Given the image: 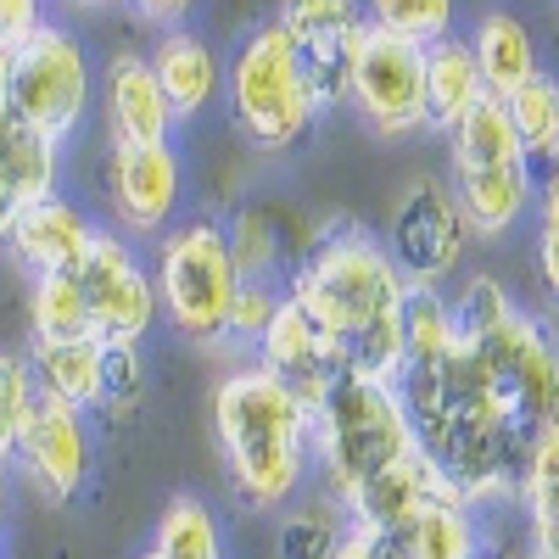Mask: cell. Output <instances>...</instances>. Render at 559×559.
<instances>
[{"mask_svg":"<svg viewBox=\"0 0 559 559\" xmlns=\"http://www.w3.org/2000/svg\"><path fill=\"white\" fill-rule=\"evenodd\" d=\"M286 297L319 324L347 376L386 381L403 376V297L408 280L386 241L364 224H319L313 247L286 280Z\"/></svg>","mask_w":559,"mask_h":559,"instance_id":"cell-1","label":"cell"},{"mask_svg":"<svg viewBox=\"0 0 559 559\" xmlns=\"http://www.w3.org/2000/svg\"><path fill=\"white\" fill-rule=\"evenodd\" d=\"M213 442L247 509H286L313 476V419L252 358L213 386Z\"/></svg>","mask_w":559,"mask_h":559,"instance_id":"cell-2","label":"cell"},{"mask_svg":"<svg viewBox=\"0 0 559 559\" xmlns=\"http://www.w3.org/2000/svg\"><path fill=\"white\" fill-rule=\"evenodd\" d=\"M459 358L526 437L559 426V336L526 313L492 274H471L448 297Z\"/></svg>","mask_w":559,"mask_h":559,"instance_id":"cell-3","label":"cell"},{"mask_svg":"<svg viewBox=\"0 0 559 559\" xmlns=\"http://www.w3.org/2000/svg\"><path fill=\"white\" fill-rule=\"evenodd\" d=\"M308 419H313V481L342 509L353 492H364L381 471H392L397 459L419 448L403 397L386 381L342 376Z\"/></svg>","mask_w":559,"mask_h":559,"instance_id":"cell-4","label":"cell"},{"mask_svg":"<svg viewBox=\"0 0 559 559\" xmlns=\"http://www.w3.org/2000/svg\"><path fill=\"white\" fill-rule=\"evenodd\" d=\"M224 107H229V129H236L252 152L286 157L313 134V123L324 118L313 90L302 79L297 45L274 17L252 23L241 34V45L224 62Z\"/></svg>","mask_w":559,"mask_h":559,"instance_id":"cell-5","label":"cell"},{"mask_svg":"<svg viewBox=\"0 0 559 559\" xmlns=\"http://www.w3.org/2000/svg\"><path fill=\"white\" fill-rule=\"evenodd\" d=\"M448 191L471 224V236H509L532 213L537 179L498 96L471 107V118L448 134Z\"/></svg>","mask_w":559,"mask_h":559,"instance_id":"cell-6","label":"cell"},{"mask_svg":"<svg viewBox=\"0 0 559 559\" xmlns=\"http://www.w3.org/2000/svg\"><path fill=\"white\" fill-rule=\"evenodd\" d=\"M152 280H157V313L179 342L224 347L229 308H236V292H241V269L224 247L218 218H185L168 236H157Z\"/></svg>","mask_w":559,"mask_h":559,"instance_id":"cell-7","label":"cell"},{"mask_svg":"<svg viewBox=\"0 0 559 559\" xmlns=\"http://www.w3.org/2000/svg\"><path fill=\"white\" fill-rule=\"evenodd\" d=\"M96 62H90L84 39L45 17L17 51H12V79H7V112L39 134L51 146H73V134L90 123V107H96Z\"/></svg>","mask_w":559,"mask_h":559,"instance_id":"cell-8","label":"cell"},{"mask_svg":"<svg viewBox=\"0 0 559 559\" xmlns=\"http://www.w3.org/2000/svg\"><path fill=\"white\" fill-rule=\"evenodd\" d=\"M79 292L90 308V336L107 347H146V336L157 331V280L152 263L134 252L129 236H118L112 224H96L79 269Z\"/></svg>","mask_w":559,"mask_h":559,"instance_id":"cell-9","label":"cell"},{"mask_svg":"<svg viewBox=\"0 0 559 559\" xmlns=\"http://www.w3.org/2000/svg\"><path fill=\"white\" fill-rule=\"evenodd\" d=\"M347 107L381 140L426 134V45L386 28H364L347 79Z\"/></svg>","mask_w":559,"mask_h":559,"instance_id":"cell-10","label":"cell"},{"mask_svg":"<svg viewBox=\"0 0 559 559\" xmlns=\"http://www.w3.org/2000/svg\"><path fill=\"white\" fill-rule=\"evenodd\" d=\"M381 241H386V252L403 269L408 286H448L464 263V252H471V224H464L448 179L414 174L386 213Z\"/></svg>","mask_w":559,"mask_h":559,"instance_id":"cell-11","label":"cell"},{"mask_svg":"<svg viewBox=\"0 0 559 559\" xmlns=\"http://www.w3.org/2000/svg\"><path fill=\"white\" fill-rule=\"evenodd\" d=\"M12 476H23L45 503H73L96 481V431H90V414L51 392H34L17 453H12Z\"/></svg>","mask_w":559,"mask_h":559,"instance_id":"cell-12","label":"cell"},{"mask_svg":"<svg viewBox=\"0 0 559 559\" xmlns=\"http://www.w3.org/2000/svg\"><path fill=\"white\" fill-rule=\"evenodd\" d=\"M107 207L129 241H157L185 207V157L174 140L157 146H112L107 140Z\"/></svg>","mask_w":559,"mask_h":559,"instance_id":"cell-13","label":"cell"},{"mask_svg":"<svg viewBox=\"0 0 559 559\" xmlns=\"http://www.w3.org/2000/svg\"><path fill=\"white\" fill-rule=\"evenodd\" d=\"M274 23L292 34L302 79L313 90L319 112L347 107V79H353V57L364 39V7L358 0H280Z\"/></svg>","mask_w":559,"mask_h":559,"instance_id":"cell-14","label":"cell"},{"mask_svg":"<svg viewBox=\"0 0 559 559\" xmlns=\"http://www.w3.org/2000/svg\"><path fill=\"white\" fill-rule=\"evenodd\" d=\"M218 229H224V247L236 258L241 280H258V286H286L292 269L302 263V252L319 236V224H308L302 213L280 207V202H263V197L236 202L218 218Z\"/></svg>","mask_w":559,"mask_h":559,"instance_id":"cell-15","label":"cell"},{"mask_svg":"<svg viewBox=\"0 0 559 559\" xmlns=\"http://www.w3.org/2000/svg\"><path fill=\"white\" fill-rule=\"evenodd\" d=\"M252 364L258 369H269V376L286 386L308 414L324 403V392H331L347 369H342V358H336V347L324 342V331L319 324L286 297L280 302V313H274V324L263 331V342L252 347Z\"/></svg>","mask_w":559,"mask_h":559,"instance_id":"cell-16","label":"cell"},{"mask_svg":"<svg viewBox=\"0 0 559 559\" xmlns=\"http://www.w3.org/2000/svg\"><path fill=\"white\" fill-rule=\"evenodd\" d=\"M96 102H102V123L112 146H157V140H174L179 129L146 51H134V45L107 57L96 79Z\"/></svg>","mask_w":559,"mask_h":559,"instance_id":"cell-17","label":"cell"},{"mask_svg":"<svg viewBox=\"0 0 559 559\" xmlns=\"http://www.w3.org/2000/svg\"><path fill=\"white\" fill-rule=\"evenodd\" d=\"M442 503H464L453 492V481L426 459V448H414L408 459H397L392 471H381L364 492L347 498V521L353 526H381V532H408L414 521H426Z\"/></svg>","mask_w":559,"mask_h":559,"instance_id":"cell-18","label":"cell"},{"mask_svg":"<svg viewBox=\"0 0 559 559\" xmlns=\"http://www.w3.org/2000/svg\"><path fill=\"white\" fill-rule=\"evenodd\" d=\"M90 236H96L90 213H84L73 197L51 191V197H34V202L12 218L7 258H12L28 280H39V274H68V269H79Z\"/></svg>","mask_w":559,"mask_h":559,"instance_id":"cell-19","label":"cell"},{"mask_svg":"<svg viewBox=\"0 0 559 559\" xmlns=\"http://www.w3.org/2000/svg\"><path fill=\"white\" fill-rule=\"evenodd\" d=\"M163 96L174 107V123H197L218 96H224V62L197 28H163L157 45L146 51Z\"/></svg>","mask_w":559,"mask_h":559,"instance_id":"cell-20","label":"cell"},{"mask_svg":"<svg viewBox=\"0 0 559 559\" xmlns=\"http://www.w3.org/2000/svg\"><path fill=\"white\" fill-rule=\"evenodd\" d=\"M62 146L28 134L12 112H0V247L12 236V218L34 202L62 191Z\"/></svg>","mask_w":559,"mask_h":559,"instance_id":"cell-21","label":"cell"},{"mask_svg":"<svg viewBox=\"0 0 559 559\" xmlns=\"http://www.w3.org/2000/svg\"><path fill=\"white\" fill-rule=\"evenodd\" d=\"M487 102V79L476 68V51L459 28L437 45H426V134H453L471 107Z\"/></svg>","mask_w":559,"mask_h":559,"instance_id":"cell-22","label":"cell"},{"mask_svg":"<svg viewBox=\"0 0 559 559\" xmlns=\"http://www.w3.org/2000/svg\"><path fill=\"white\" fill-rule=\"evenodd\" d=\"M23 353L34 364L39 392H51V397L84 408L90 419L102 414V397H107V342H96V336H84V342H28Z\"/></svg>","mask_w":559,"mask_h":559,"instance_id":"cell-23","label":"cell"},{"mask_svg":"<svg viewBox=\"0 0 559 559\" xmlns=\"http://www.w3.org/2000/svg\"><path fill=\"white\" fill-rule=\"evenodd\" d=\"M464 39H471V51H476V68L487 79V96H498V102H509L526 79L543 73L532 28L515 12H503V7H487Z\"/></svg>","mask_w":559,"mask_h":559,"instance_id":"cell-24","label":"cell"},{"mask_svg":"<svg viewBox=\"0 0 559 559\" xmlns=\"http://www.w3.org/2000/svg\"><path fill=\"white\" fill-rule=\"evenodd\" d=\"M515 515L526 526L532 559H559V426H548V431L532 437Z\"/></svg>","mask_w":559,"mask_h":559,"instance_id":"cell-25","label":"cell"},{"mask_svg":"<svg viewBox=\"0 0 559 559\" xmlns=\"http://www.w3.org/2000/svg\"><path fill=\"white\" fill-rule=\"evenodd\" d=\"M342 532H347V509L331 492H313V498H297L280 509L269 554L274 559H336Z\"/></svg>","mask_w":559,"mask_h":559,"instance_id":"cell-26","label":"cell"},{"mask_svg":"<svg viewBox=\"0 0 559 559\" xmlns=\"http://www.w3.org/2000/svg\"><path fill=\"white\" fill-rule=\"evenodd\" d=\"M503 107H509V123H515L521 146H526L532 179L543 185V179L554 174V152H559V79H554V73L526 79Z\"/></svg>","mask_w":559,"mask_h":559,"instance_id":"cell-27","label":"cell"},{"mask_svg":"<svg viewBox=\"0 0 559 559\" xmlns=\"http://www.w3.org/2000/svg\"><path fill=\"white\" fill-rule=\"evenodd\" d=\"M453 347H459V331H453L448 292L442 286H408V297H403V369H431V364L453 358Z\"/></svg>","mask_w":559,"mask_h":559,"instance_id":"cell-28","label":"cell"},{"mask_svg":"<svg viewBox=\"0 0 559 559\" xmlns=\"http://www.w3.org/2000/svg\"><path fill=\"white\" fill-rule=\"evenodd\" d=\"M152 548L163 559H224V532H218L213 503L197 492H174L157 515Z\"/></svg>","mask_w":559,"mask_h":559,"instance_id":"cell-29","label":"cell"},{"mask_svg":"<svg viewBox=\"0 0 559 559\" xmlns=\"http://www.w3.org/2000/svg\"><path fill=\"white\" fill-rule=\"evenodd\" d=\"M84 336H90V308L73 269L28 280V342H84Z\"/></svg>","mask_w":559,"mask_h":559,"instance_id":"cell-30","label":"cell"},{"mask_svg":"<svg viewBox=\"0 0 559 559\" xmlns=\"http://www.w3.org/2000/svg\"><path fill=\"white\" fill-rule=\"evenodd\" d=\"M408 543H414V559H476L481 515L471 503H442L426 521L408 526Z\"/></svg>","mask_w":559,"mask_h":559,"instance_id":"cell-31","label":"cell"},{"mask_svg":"<svg viewBox=\"0 0 559 559\" xmlns=\"http://www.w3.org/2000/svg\"><path fill=\"white\" fill-rule=\"evenodd\" d=\"M369 28L403 34L414 45H437L453 34V0H358Z\"/></svg>","mask_w":559,"mask_h":559,"instance_id":"cell-32","label":"cell"},{"mask_svg":"<svg viewBox=\"0 0 559 559\" xmlns=\"http://www.w3.org/2000/svg\"><path fill=\"white\" fill-rule=\"evenodd\" d=\"M34 392H39V381H34L28 353L0 347V464H12V453H17V437H23Z\"/></svg>","mask_w":559,"mask_h":559,"instance_id":"cell-33","label":"cell"},{"mask_svg":"<svg viewBox=\"0 0 559 559\" xmlns=\"http://www.w3.org/2000/svg\"><path fill=\"white\" fill-rule=\"evenodd\" d=\"M280 302H286V286H258V280H241L236 308H229V336H224V347H236V353L252 358V347L263 342V331L274 324Z\"/></svg>","mask_w":559,"mask_h":559,"instance_id":"cell-34","label":"cell"},{"mask_svg":"<svg viewBox=\"0 0 559 559\" xmlns=\"http://www.w3.org/2000/svg\"><path fill=\"white\" fill-rule=\"evenodd\" d=\"M146 403V353L140 347H107V397L102 414H134Z\"/></svg>","mask_w":559,"mask_h":559,"instance_id":"cell-35","label":"cell"},{"mask_svg":"<svg viewBox=\"0 0 559 559\" xmlns=\"http://www.w3.org/2000/svg\"><path fill=\"white\" fill-rule=\"evenodd\" d=\"M537 280L559 302V174L537 185Z\"/></svg>","mask_w":559,"mask_h":559,"instance_id":"cell-36","label":"cell"},{"mask_svg":"<svg viewBox=\"0 0 559 559\" xmlns=\"http://www.w3.org/2000/svg\"><path fill=\"white\" fill-rule=\"evenodd\" d=\"M336 559H414V543H408V532H381V526H353L347 521Z\"/></svg>","mask_w":559,"mask_h":559,"instance_id":"cell-37","label":"cell"},{"mask_svg":"<svg viewBox=\"0 0 559 559\" xmlns=\"http://www.w3.org/2000/svg\"><path fill=\"white\" fill-rule=\"evenodd\" d=\"M45 17H51L45 0H0V51H17Z\"/></svg>","mask_w":559,"mask_h":559,"instance_id":"cell-38","label":"cell"},{"mask_svg":"<svg viewBox=\"0 0 559 559\" xmlns=\"http://www.w3.org/2000/svg\"><path fill=\"white\" fill-rule=\"evenodd\" d=\"M197 7H202V0H129V12L140 23H152L157 34L163 28H185V17H191Z\"/></svg>","mask_w":559,"mask_h":559,"instance_id":"cell-39","label":"cell"},{"mask_svg":"<svg viewBox=\"0 0 559 559\" xmlns=\"http://www.w3.org/2000/svg\"><path fill=\"white\" fill-rule=\"evenodd\" d=\"M476 559H532L526 526H521V532H487V521H481V548H476Z\"/></svg>","mask_w":559,"mask_h":559,"instance_id":"cell-40","label":"cell"},{"mask_svg":"<svg viewBox=\"0 0 559 559\" xmlns=\"http://www.w3.org/2000/svg\"><path fill=\"white\" fill-rule=\"evenodd\" d=\"M12 515V464H0V526Z\"/></svg>","mask_w":559,"mask_h":559,"instance_id":"cell-41","label":"cell"},{"mask_svg":"<svg viewBox=\"0 0 559 559\" xmlns=\"http://www.w3.org/2000/svg\"><path fill=\"white\" fill-rule=\"evenodd\" d=\"M68 7H84V12H112V7H129V0H68Z\"/></svg>","mask_w":559,"mask_h":559,"instance_id":"cell-42","label":"cell"},{"mask_svg":"<svg viewBox=\"0 0 559 559\" xmlns=\"http://www.w3.org/2000/svg\"><path fill=\"white\" fill-rule=\"evenodd\" d=\"M7 79H12V51H0V112H7Z\"/></svg>","mask_w":559,"mask_h":559,"instance_id":"cell-43","label":"cell"},{"mask_svg":"<svg viewBox=\"0 0 559 559\" xmlns=\"http://www.w3.org/2000/svg\"><path fill=\"white\" fill-rule=\"evenodd\" d=\"M140 559H163V554H157V548H146V554H140Z\"/></svg>","mask_w":559,"mask_h":559,"instance_id":"cell-44","label":"cell"}]
</instances>
